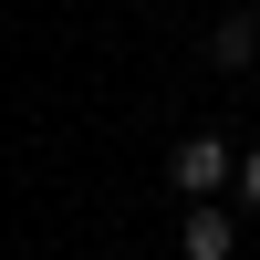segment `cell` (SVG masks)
<instances>
[{
  "label": "cell",
  "mask_w": 260,
  "mask_h": 260,
  "mask_svg": "<svg viewBox=\"0 0 260 260\" xmlns=\"http://www.w3.org/2000/svg\"><path fill=\"white\" fill-rule=\"evenodd\" d=\"M240 198L260 208V146H250V156H240Z\"/></svg>",
  "instance_id": "cell-4"
},
{
  "label": "cell",
  "mask_w": 260,
  "mask_h": 260,
  "mask_svg": "<svg viewBox=\"0 0 260 260\" xmlns=\"http://www.w3.org/2000/svg\"><path fill=\"white\" fill-rule=\"evenodd\" d=\"M177 240H187V260H229V250H240V219H229L219 198H187V219H177Z\"/></svg>",
  "instance_id": "cell-2"
},
{
  "label": "cell",
  "mask_w": 260,
  "mask_h": 260,
  "mask_svg": "<svg viewBox=\"0 0 260 260\" xmlns=\"http://www.w3.org/2000/svg\"><path fill=\"white\" fill-rule=\"evenodd\" d=\"M167 177H177V198H219V187H240V156H229V136H177Z\"/></svg>",
  "instance_id": "cell-1"
},
{
  "label": "cell",
  "mask_w": 260,
  "mask_h": 260,
  "mask_svg": "<svg viewBox=\"0 0 260 260\" xmlns=\"http://www.w3.org/2000/svg\"><path fill=\"white\" fill-rule=\"evenodd\" d=\"M208 62H219V73H250L260 62V11H219L208 21Z\"/></svg>",
  "instance_id": "cell-3"
}]
</instances>
